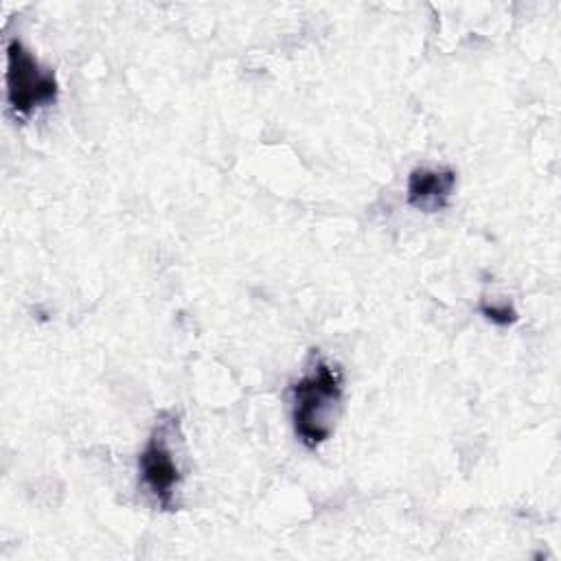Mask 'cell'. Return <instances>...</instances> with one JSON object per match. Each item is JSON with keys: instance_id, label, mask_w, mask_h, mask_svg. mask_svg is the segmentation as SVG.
<instances>
[{"instance_id": "cell-2", "label": "cell", "mask_w": 561, "mask_h": 561, "mask_svg": "<svg viewBox=\"0 0 561 561\" xmlns=\"http://www.w3.org/2000/svg\"><path fill=\"white\" fill-rule=\"evenodd\" d=\"M4 81L9 110L20 118H28L33 112L53 105L59 94L55 72L44 68L35 55L15 37L7 42Z\"/></svg>"}, {"instance_id": "cell-1", "label": "cell", "mask_w": 561, "mask_h": 561, "mask_svg": "<svg viewBox=\"0 0 561 561\" xmlns=\"http://www.w3.org/2000/svg\"><path fill=\"white\" fill-rule=\"evenodd\" d=\"M344 394V375L337 364L313 355L307 373L291 383V425L307 449L320 447L333 434V419Z\"/></svg>"}, {"instance_id": "cell-3", "label": "cell", "mask_w": 561, "mask_h": 561, "mask_svg": "<svg viewBox=\"0 0 561 561\" xmlns=\"http://www.w3.org/2000/svg\"><path fill=\"white\" fill-rule=\"evenodd\" d=\"M175 430H178V419L162 416L156 423L151 436L147 438L138 456V471L142 478V484L147 486V491L153 495V500L162 511L178 508L175 489L182 482V471L171 447Z\"/></svg>"}, {"instance_id": "cell-5", "label": "cell", "mask_w": 561, "mask_h": 561, "mask_svg": "<svg viewBox=\"0 0 561 561\" xmlns=\"http://www.w3.org/2000/svg\"><path fill=\"white\" fill-rule=\"evenodd\" d=\"M480 313L486 320H491L493 324H497V327H508V324H513L517 320V311L513 307H508L506 302L504 305H495V302L486 305V302H482L480 305Z\"/></svg>"}, {"instance_id": "cell-4", "label": "cell", "mask_w": 561, "mask_h": 561, "mask_svg": "<svg viewBox=\"0 0 561 561\" xmlns=\"http://www.w3.org/2000/svg\"><path fill=\"white\" fill-rule=\"evenodd\" d=\"M456 186V171L449 167H416L408 175L405 202L423 213L447 206Z\"/></svg>"}]
</instances>
